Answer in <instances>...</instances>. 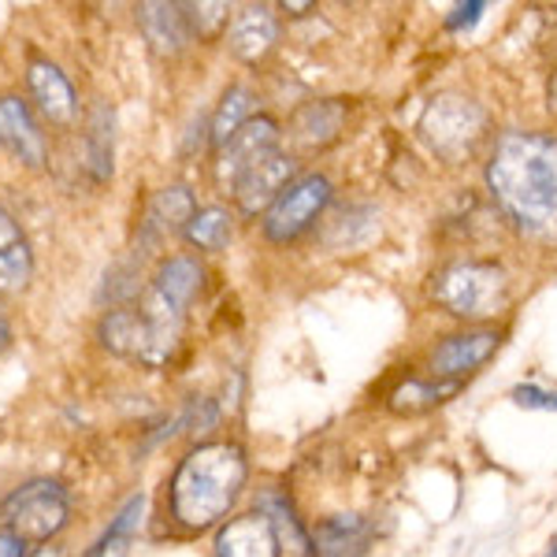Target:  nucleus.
<instances>
[{"label":"nucleus","mask_w":557,"mask_h":557,"mask_svg":"<svg viewBox=\"0 0 557 557\" xmlns=\"http://www.w3.org/2000/svg\"><path fill=\"white\" fill-rule=\"evenodd\" d=\"M487 186L520 235L557 246V134H502L487 160Z\"/></svg>","instance_id":"nucleus-1"},{"label":"nucleus","mask_w":557,"mask_h":557,"mask_svg":"<svg viewBox=\"0 0 557 557\" xmlns=\"http://www.w3.org/2000/svg\"><path fill=\"white\" fill-rule=\"evenodd\" d=\"M246 454L235 443H205L183 457L172 475V513L186 532L223 520L246 487Z\"/></svg>","instance_id":"nucleus-2"},{"label":"nucleus","mask_w":557,"mask_h":557,"mask_svg":"<svg viewBox=\"0 0 557 557\" xmlns=\"http://www.w3.org/2000/svg\"><path fill=\"white\" fill-rule=\"evenodd\" d=\"M205 286V268L197 257H168L164 264L152 275V286L146 294V305H141V317L149 323V368H160L172 361L178 338H183V323H186V309L194 305V298Z\"/></svg>","instance_id":"nucleus-3"},{"label":"nucleus","mask_w":557,"mask_h":557,"mask_svg":"<svg viewBox=\"0 0 557 557\" xmlns=\"http://www.w3.org/2000/svg\"><path fill=\"white\" fill-rule=\"evenodd\" d=\"M431 298H435L443 312H450L454 320L483 323L509 309L513 283H509V272L498 260L469 257L438 268V275L431 278Z\"/></svg>","instance_id":"nucleus-4"},{"label":"nucleus","mask_w":557,"mask_h":557,"mask_svg":"<svg viewBox=\"0 0 557 557\" xmlns=\"http://www.w3.org/2000/svg\"><path fill=\"white\" fill-rule=\"evenodd\" d=\"M4 528L15 532L23 543H49L57 532H64L67 524V491L57 480H30L20 491L8 494L4 509Z\"/></svg>","instance_id":"nucleus-5"},{"label":"nucleus","mask_w":557,"mask_h":557,"mask_svg":"<svg viewBox=\"0 0 557 557\" xmlns=\"http://www.w3.org/2000/svg\"><path fill=\"white\" fill-rule=\"evenodd\" d=\"M331 194H335V186H331L327 175H320V172L298 175L283 194L275 197V205L264 212V220H260L264 238L275 242V246L298 242L305 231H312V223L320 220V212L331 205Z\"/></svg>","instance_id":"nucleus-6"},{"label":"nucleus","mask_w":557,"mask_h":557,"mask_svg":"<svg viewBox=\"0 0 557 557\" xmlns=\"http://www.w3.org/2000/svg\"><path fill=\"white\" fill-rule=\"evenodd\" d=\"M498 349H502L498 327H465L457 335L438 338V346L428 354V380L461 383L465 375L480 372Z\"/></svg>","instance_id":"nucleus-7"},{"label":"nucleus","mask_w":557,"mask_h":557,"mask_svg":"<svg viewBox=\"0 0 557 557\" xmlns=\"http://www.w3.org/2000/svg\"><path fill=\"white\" fill-rule=\"evenodd\" d=\"M420 127H424L435 152H443V157H465V152H472V146L480 141L487 120H483L480 104L465 101V97H457V94H446V97H438V101H431Z\"/></svg>","instance_id":"nucleus-8"},{"label":"nucleus","mask_w":557,"mask_h":557,"mask_svg":"<svg viewBox=\"0 0 557 557\" xmlns=\"http://www.w3.org/2000/svg\"><path fill=\"white\" fill-rule=\"evenodd\" d=\"M272 149H278L275 120H268V115L249 120L227 146H220V157H215V178H220L223 190H235L238 178L246 175L260 157H268Z\"/></svg>","instance_id":"nucleus-9"},{"label":"nucleus","mask_w":557,"mask_h":557,"mask_svg":"<svg viewBox=\"0 0 557 557\" xmlns=\"http://www.w3.org/2000/svg\"><path fill=\"white\" fill-rule=\"evenodd\" d=\"M290 183H294V157L272 149L268 157H260L257 164L238 178L231 197H235L242 215H260V212L272 209L275 197L283 194Z\"/></svg>","instance_id":"nucleus-10"},{"label":"nucleus","mask_w":557,"mask_h":557,"mask_svg":"<svg viewBox=\"0 0 557 557\" xmlns=\"http://www.w3.org/2000/svg\"><path fill=\"white\" fill-rule=\"evenodd\" d=\"M349 123V104L346 101H312L301 104L290 120V138L294 146L305 152H320L327 146H335L343 138Z\"/></svg>","instance_id":"nucleus-11"},{"label":"nucleus","mask_w":557,"mask_h":557,"mask_svg":"<svg viewBox=\"0 0 557 557\" xmlns=\"http://www.w3.org/2000/svg\"><path fill=\"white\" fill-rule=\"evenodd\" d=\"M283 539L264 513L235 517L215 535V557H278Z\"/></svg>","instance_id":"nucleus-12"},{"label":"nucleus","mask_w":557,"mask_h":557,"mask_svg":"<svg viewBox=\"0 0 557 557\" xmlns=\"http://www.w3.org/2000/svg\"><path fill=\"white\" fill-rule=\"evenodd\" d=\"M278 41V15L268 4H246L227 26V49L242 64H257Z\"/></svg>","instance_id":"nucleus-13"},{"label":"nucleus","mask_w":557,"mask_h":557,"mask_svg":"<svg viewBox=\"0 0 557 557\" xmlns=\"http://www.w3.org/2000/svg\"><path fill=\"white\" fill-rule=\"evenodd\" d=\"M0 146L12 157H20L23 164L41 168L45 164V138L41 127L34 123L30 108L20 97H0Z\"/></svg>","instance_id":"nucleus-14"},{"label":"nucleus","mask_w":557,"mask_h":557,"mask_svg":"<svg viewBox=\"0 0 557 557\" xmlns=\"http://www.w3.org/2000/svg\"><path fill=\"white\" fill-rule=\"evenodd\" d=\"M368 539H372V528L364 517H327L312 528L309 557H361Z\"/></svg>","instance_id":"nucleus-15"},{"label":"nucleus","mask_w":557,"mask_h":557,"mask_svg":"<svg viewBox=\"0 0 557 557\" xmlns=\"http://www.w3.org/2000/svg\"><path fill=\"white\" fill-rule=\"evenodd\" d=\"M138 23H141L146 41L160 52V57H178V52L194 41L183 4H141Z\"/></svg>","instance_id":"nucleus-16"},{"label":"nucleus","mask_w":557,"mask_h":557,"mask_svg":"<svg viewBox=\"0 0 557 557\" xmlns=\"http://www.w3.org/2000/svg\"><path fill=\"white\" fill-rule=\"evenodd\" d=\"M34 275V253L12 212L0 209V294H20Z\"/></svg>","instance_id":"nucleus-17"},{"label":"nucleus","mask_w":557,"mask_h":557,"mask_svg":"<svg viewBox=\"0 0 557 557\" xmlns=\"http://www.w3.org/2000/svg\"><path fill=\"white\" fill-rule=\"evenodd\" d=\"M101 343L120 357H134V361L146 364L149 361V346H152V335H149V323L141 317V309H112L104 312L101 327H97Z\"/></svg>","instance_id":"nucleus-18"},{"label":"nucleus","mask_w":557,"mask_h":557,"mask_svg":"<svg viewBox=\"0 0 557 557\" xmlns=\"http://www.w3.org/2000/svg\"><path fill=\"white\" fill-rule=\"evenodd\" d=\"M194 194L186 186H168L149 201L146 223H141V235L146 246H160L172 231H186V223L194 220Z\"/></svg>","instance_id":"nucleus-19"},{"label":"nucleus","mask_w":557,"mask_h":557,"mask_svg":"<svg viewBox=\"0 0 557 557\" xmlns=\"http://www.w3.org/2000/svg\"><path fill=\"white\" fill-rule=\"evenodd\" d=\"M30 94L52 123L75 120V112H78L75 89H71L67 75L57 64H49V60H34L30 64Z\"/></svg>","instance_id":"nucleus-20"},{"label":"nucleus","mask_w":557,"mask_h":557,"mask_svg":"<svg viewBox=\"0 0 557 557\" xmlns=\"http://www.w3.org/2000/svg\"><path fill=\"white\" fill-rule=\"evenodd\" d=\"M461 391V383H438V380H406L398 383L391 391V398H386V406L391 412H398V417H420V412L443 406L446 398H454V394Z\"/></svg>","instance_id":"nucleus-21"},{"label":"nucleus","mask_w":557,"mask_h":557,"mask_svg":"<svg viewBox=\"0 0 557 557\" xmlns=\"http://www.w3.org/2000/svg\"><path fill=\"white\" fill-rule=\"evenodd\" d=\"M257 94L246 86H231L223 94V101L215 104V115H212V146H227L235 134L246 127L249 120H257Z\"/></svg>","instance_id":"nucleus-22"},{"label":"nucleus","mask_w":557,"mask_h":557,"mask_svg":"<svg viewBox=\"0 0 557 557\" xmlns=\"http://www.w3.org/2000/svg\"><path fill=\"white\" fill-rule=\"evenodd\" d=\"M183 235L190 238V246L201 249V253H220L231 242V235H235V220H231L227 209H197Z\"/></svg>","instance_id":"nucleus-23"},{"label":"nucleus","mask_w":557,"mask_h":557,"mask_svg":"<svg viewBox=\"0 0 557 557\" xmlns=\"http://www.w3.org/2000/svg\"><path fill=\"white\" fill-rule=\"evenodd\" d=\"M257 513H264L268 520H272L278 539L290 535V539H294V546L309 554V535H305L301 520H298V513H294V502L286 498L283 491H275V487H272V491L260 494V498H257Z\"/></svg>","instance_id":"nucleus-24"},{"label":"nucleus","mask_w":557,"mask_h":557,"mask_svg":"<svg viewBox=\"0 0 557 557\" xmlns=\"http://www.w3.org/2000/svg\"><path fill=\"white\" fill-rule=\"evenodd\" d=\"M141 517H146V494H134L127 506H123V513L112 520V528H108V532L94 543V550H89V557L112 554V546H120L123 539H131V535H134V528L141 524Z\"/></svg>","instance_id":"nucleus-25"},{"label":"nucleus","mask_w":557,"mask_h":557,"mask_svg":"<svg viewBox=\"0 0 557 557\" xmlns=\"http://www.w3.org/2000/svg\"><path fill=\"white\" fill-rule=\"evenodd\" d=\"M89 164H94L97 178H108L112 172V115L104 108L97 112L94 131H89Z\"/></svg>","instance_id":"nucleus-26"},{"label":"nucleus","mask_w":557,"mask_h":557,"mask_svg":"<svg viewBox=\"0 0 557 557\" xmlns=\"http://www.w3.org/2000/svg\"><path fill=\"white\" fill-rule=\"evenodd\" d=\"M186 12V23H190V34L197 38H215V34L223 30V26H231V8L227 4H183Z\"/></svg>","instance_id":"nucleus-27"},{"label":"nucleus","mask_w":557,"mask_h":557,"mask_svg":"<svg viewBox=\"0 0 557 557\" xmlns=\"http://www.w3.org/2000/svg\"><path fill=\"white\" fill-rule=\"evenodd\" d=\"M509 398H513L520 409H532V412H557V394H554V391H543V386H535V383H520V386H513V394H509Z\"/></svg>","instance_id":"nucleus-28"},{"label":"nucleus","mask_w":557,"mask_h":557,"mask_svg":"<svg viewBox=\"0 0 557 557\" xmlns=\"http://www.w3.org/2000/svg\"><path fill=\"white\" fill-rule=\"evenodd\" d=\"M487 12V4L483 0H472V4H457L450 15H446V30H472L475 23H480V15Z\"/></svg>","instance_id":"nucleus-29"},{"label":"nucleus","mask_w":557,"mask_h":557,"mask_svg":"<svg viewBox=\"0 0 557 557\" xmlns=\"http://www.w3.org/2000/svg\"><path fill=\"white\" fill-rule=\"evenodd\" d=\"M0 557H26V543L8 528H0Z\"/></svg>","instance_id":"nucleus-30"},{"label":"nucleus","mask_w":557,"mask_h":557,"mask_svg":"<svg viewBox=\"0 0 557 557\" xmlns=\"http://www.w3.org/2000/svg\"><path fill=\"white\" fill-rule=\"evenodd\" d=\"M8 343H12V327H8L4 312H0V354H4V349H8Z\"/></svg>","instance_id":"nucleus-31"},{"label":"nucleus","mask_w":557,"mask_h":557,"mask_svg":"<svg viewBox=\"0 0 557 557\" xmlns=\"http://www.w3.org/2000/svg\"><path fill=\"white\" fill-rule=\"evenodd\" d=\"M550 104H554V112H557V75H554V83H550Z\"/></svg>","instance_id":"nucleus-32"},{"label":"nucleus","mask_w":557,"mask_h":557,"mask_svg":"<svg viewBox=\"0 0 557 557\" xmlns=\"http://www.w3.org/2000/svg\"><path fill=\"white\" fill-rule=\"evenodd\" d=\"M546 557H557V543H550V550H546Z\"/></svg>","instance_id":"nucleus-33"},{"label":"nucleus","mask_w":557,"mask_h":557,"mask_svg":"<svg viewBox=\"0 0 557 557\" xmlns=\"http://www.w3.org/2000/svg\"><path fill=\"white\" fill-rule=\"evenodd\" d=\"M41 557H52V550H41Z\"/></svg>","instance_id":"nucleus-34"}]
</instances>
